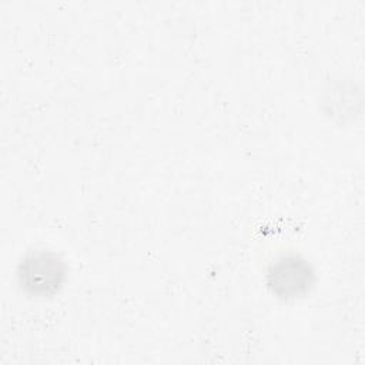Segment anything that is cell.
Instances as JSON below:
<instances>
[{
    "mask_svg": "<svg viewBox=\"0 0 365 365\" xmlns=\"http://www.w3.org/2000/svg\"><path fill=\"white\" fill-rule=\"evenodd\" d=\"M314 281L315 275L311 264L295 254L279 257L267 272L268 288L282 299L304 297L312 288Z\"/></svg>",
    "mask_w": 365,
    "mask_h": 365,
    "instance_id": "obj_2",
    "label": "cell"
},
{
    "mask_svg": "<svg viewBox=\"0 0 365 365\" xmlns=\"http://www.w3.org/2000/svg\"><path fill=\"white\" fill-rule=\"evenodd\" d=\"M64 261L51 251L27 254L17 268V281L27 294L48 297L56 294L66 279Z\"/></svg>",
    "mask_w": 365,
    "mask_h": 365,
    "instance_id": "obj_1",
    "label": "cell"
}]
</instances>
